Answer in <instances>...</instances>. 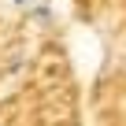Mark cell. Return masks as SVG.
I'll list each match as a JSON object with an SVG mask.
<instances>
[{
	"label": "cell",
	"instance_id": "cell-2",
	"mask_svg": "<svg viewBox=\"0 0 126 126\" xmlns=\"http://www.w3.org/2000/svg\"><path fill=\"white\" fill-rule=\"evenodd\" d=\"M15 4H19V8H30V4H33V0H15Z\"/></svg>",
	"mask_w": 126,
	"mask_h": 126
},
{
	"label": "cell",
	"instance_id": "cell-1",
	"mask_svg": "<svg viewBox=\"0 0 126 126\" xmlns=\"http://www.w3.org/2000/svg\"><path fill=\"white\" fill-rule=\"evenodd\" d=\"M33 19H37V22H48L52 11H48V8H33Z\"/></svg>",
	"mask_w": 126,
	"mask_h": 126
}]
</instances>
